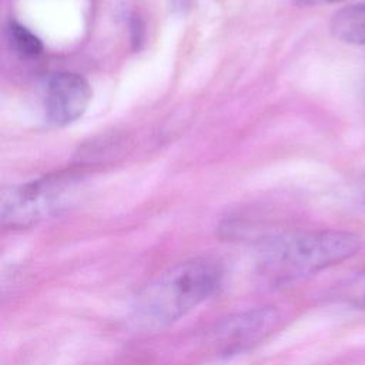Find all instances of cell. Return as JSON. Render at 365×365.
Listing matches in <instances>:
<instances>
[{
    "label": "cell",
    "instance_id": "1",
    "mask_svg": "<svg viewBox=\"0 0 365 365\" xmlns=\"http://www.w3.org/2000/svg\"><path fill=\"white\" fill-rule=\"evenodd\" d=\"M222 277L220 264L208 258L184 261L165 269L134 297L133 322L144 329L173 324L214 295Z\"/></svg>",
    "mask_w": 365,
    "mask_h": 365
},
{
    "label": "cell",
    "instance_id": "5",
    "mask_svg": "<svg viewBox=\"0 0 365 365\" xmlns=\"http://www.w3.org/2000/svg\"><path fill=\"white\" fill-rule=\"evenodd\" d=\"M279 319L272 307L257 308L224 319L215 329V341L224 354L240 352L269 334Z\"/></svg>",
    "mask_w": 365,
    "mask_h": 365
},
{
    "label": "cell",
    "instance_id": "6",
    "mask_svg": "<svg viewBox=\"0 0 365 365\" xmlns=\"http://www.w3.org/2000/svg\"><path fill=\"white\" fill-rule=\"evenodd\" d=\"M329 30L339 41L364 46L365 44V3H355L334 13Z\"/></svg>",
    "mask_w": 365,
    "mask_h": 365
},
{
    "label": "cell",
    "instance_id": "7",
    "mask_svg": "<svg viewBox=\"0 0 365 365\" xmlns=\"http://www.w3.org/2000/svg\"><path fill=\"white\" fill-rule=\"evenodd\" d=\"M7 33H9L10 46L19 56L26 58H33L41 53L43 46L40 38L27 27L19 23H10Z\"/></svg>",
    "mask_w": 365,
    "mask_h": 365
},
{
    "label": "cell",
    "instance_id": "4",
    "mask_svg": "<svg viewBox=\"0 0 365 365\" xmlns=\"http://www.w3.org/2000/svg\"><path fill=\"white\" fill-rule=\"evenodd\" d=\"M90 100L91 88L84 77L70 71L57 73L46 87V115L54 125H68L84 114Z\"/></svg>",
    "mask_w": 365,
    "mask_h": 365
},
{
    "label": "cell",
    "instance_id": "8",
    "mask_svg": "<svg viewBox=\"0 0 365 365\" xmlns=\"http://www.w3.org/2000/svg\"><path fill=\"white\" fill-rule=\"evenodd\" d=\"M336 297L348 305L365 308V271L355 274L339 285Z\"/></svg>",
    "mask_w": 365,
    "mask_h": 365
},
{
    "label": "cell",
    "instance_id": "3",
    "mask_svg": "<svg viewBox=\"0 0 365 365\" xmlns=\"http://www.w3.org/2000/svg\"><path fill=\"white\" fill-rule=\"evenodd\" d=\"M64 185L54 180L10 187L1 194V221L9 227L31 225L51 212L61 202Z\"/></svg>",
    "mask_w": 365,
    "mask_h": 365
},
{
    "label": "cell",
    "instance_id": "9",
    "mask_svg": "<svg viewBox=\"0 0 365 365\" xmlns=\"http://www.w3.org/2000/svg\"><path fill=\"white\" fill-rule=\"evenodd\" d=\"M297 4L301 6H318V4H331V3H338L341 0H294Z\"/></svg>",
    "mask_w": 365,
    "mask_h": 365
},
{
    "label": "cell",
    "instance_id": "11",
    "mask_svg": "<svg viewBox=\"0 0 365 365\" xmlns=\"http://www.w3.org/2000/svg\"><path fill=\"white\" fill-rule=\"evenodd\" d=\"M359 190H361V194H362V197H364V200H365V174H364V177H362V180H361Z\"/></svg>",
    "mask_w": 365,
    "mask_h": 365
},
{
    "label": "cell",
    "instance_id": "10",
    "mask_svg": "<svg viewBox=\"0 0 365 365\" xmlns=\"http://www.w3.org/2000/svg\"><path fill=\"white\" fill-rule=\"evenodd\" d=\"M171 3H173V6H174L175 9L184 10L185 7H188V4H190V0H171Z\"/></svg>",
    "mask_w": 365,
    "mask_h": 365
},
{
    "label": "cell",
    "instance_id": "2",
    "mask_svg": "<svg viewBox=\"0 0 365 365\" xmlns=\"http://www.w3.org/2000/svg\"><path fill=\"white\" fill-rule=\"evenodd\" d=\"M361 248L362 238L349 231H289L259 244L257 268L271 284H284L336 265Z\"/></svg>",
    "mask_w": 365,
    "mask_h": 365
}]
</instances>
